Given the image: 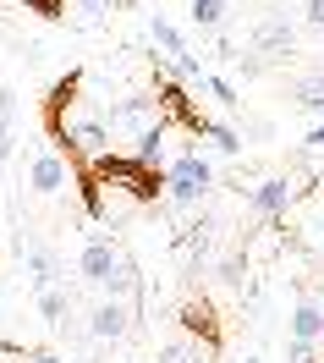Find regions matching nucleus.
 I'll use <instances>...</instances> for the list:
<instances>
[{
  "mask_svg": "<svg viewBox=\"0 0 324 363\" xmlns=\"http://www.w3.org/2000/svg\"><path fill=\"white\" fill-rule=\"evenodd\" d=\"M176 325H182V336H192L204 347L209 358H220L226 352V325H220V308L209 303V297H182V308H176Z\"/></svg>",
  "mask_w": 324,
  "mask_h": 363,
  "instance_id": "nucleus-5",
  "label": "nucleus"
},
{
  "mask_svg": "<svg viewBox=\"0 0 324 363\" xmlns=\"http://www.w3.org/2000/svg\"><path fill=\"white\" fill-rule=\"evenodd\" d=\"M11 143H17V138H11V127H0V165L11 160Z\"/></svg>",
  "mask_w": 324,
  "mask_h": 363,
  "instance_id": "nucleus-24",
  "label": "nucleus"
},
{
  "mask_svg": "<svg viewBox=\"0 0 324 363\" xmlns=\"http://www.w3.org/2000/svg\"><path fill=\"white\" fill-rule=\"evenodd\" d=\"M209 253H214V220H192V226L176 231V259H182L187 270H198V264H209Z\"/></svg>",
  "mask_w": 324,
  "mask_h": 363,
  "instance_id": "nucleus-11",
  "label": "nucleus"
},
{
  "mask_svg": "<svg viewBox=\"0 0 324 363\" xmlns=\"http://www.w3.org/2000/svg\"><path fill=\"white\" fill-rule=\"evenodd\" d=\"M204 89H209V99H214L220 111H236V105H242V99H236V89L220 77V72H204Z\"/></svg>",
  "mask_w": 324,
  "mask_h": 363,
  "instance_id": "nucleus-20",
  "label": "nucleus"
},
{
  "mask_svg": "<svg viewBox=\"0 0 324 363\" xmlns=\"http://www.w3.org/2000/svg\"><path fill=\"white\" fill-rule=\"evenodd\" d=\"M319 336H324V308L313 297H297V308H291V341H286L291 363H313V341Z\"/></svg>",
  "mask_w": 324,
  "mask_h": 363,
  "instance_id": "nucleus-8",
  "label": "nucleus"
},
{
  "mask_svg": "<svg viewBox=\"0 0 324 363\" xmlns=\"http://www.w3.org/2000/svg\"><path fill=\"white\" fill-rule=\"evenodd\" d=\"M93 177H99V187H116V193H127L143 209L165 199V165H149L132 149H105L93 160Z\"/></svg>",
  "mask_w": 324,
  "mask_h": 363,
  "instance_id": "nucleus-2",
  "label": "nucleus"
},
{
  "mask_svg": "<svg viewBox=\"0 0 324 363\" xmlns=\"http://www.w3.org/2000/svg\"><path fill=\"white\" fill-rule=\"evenodd\" d=\"M302 23H308V28H324V0H308V6H302Z\"/></svg>",
  "mask_w": 324,
  "mask_h": 363,
  "instance_id": "nucleus-23",
  "label": "nucleus"
},
{
  "mask_svg": "<svg viewBox=\"0 0 324 363\" xmlns=\"http://www.w3.org/2000/svg\"><path fill=\"white\" fill-rule=\"evenodd\" d=\"M77 99H83V67L61 72L50 94L39 99V138H45V149L55 155H66L71 149V116H77Z\"/></svg>",
  "mask_w": 324,
  "mask_h": 363,
  "instance_id": "nucleus-3",
  "label": "nucleus"
},
{
  "mask_svg": "<svg viewBox=\"0 0 324 363\" xmlns=\"http://www.w3.org/2000/svg\"><path fill=\"white\" fill-rule=\"evenodd\" d=\"M248 363H258V358H248Z\"/></svg>",
  "mask_w": 324,
  "mask_h": 363,
  "instance_id": "nucleus-28",
  "label": "nucleus"
},
{
  "mask_svg": "<svg viewBox=\"0 0 324 363\" xmlns=\"http://www.w3.org/2000/svg\"><path fill=\"white\" fill-rule=\"evenodd\" d=\"M291 105H297V111H313V116L324 111V72H308V77L291 83Z\"/></svg>",
  "mask_w": 324,
  "mask_h": 363,
  "instance_id": "nucleus-15",
  "label": "nucleus"
},
{
  "mask_svg": "<svg viewBox=\"0 0 324 363\" xmlns=\"http://www.w3.org/2000/svg\"><path fill=\"white\" fill-rule=\"evenodd\" d=\"M28 363H66V358H55V352H45V347H39V352H28Z\"/></svg>",
  "mask_w": 324,
  "mask_h": 363,
  "instance_id": "nucleus-25",
  "label": "nucleus"
},
{
  "mask_svg": "<svg viewBox=\"0 0 324 363\" xmlns=\"http://www.w3.org/2000/svg\"><path fill=\"white\" fill-rule=\"evenodd\" d=\"M88 330H93V341H121L127 330H132V303L99 297V308L88 314Z\"/></svg>",
  "mask_w": 324,
  "mask_h": 363,
  "instance_id": "nucleus-10",
  "label": "nucleus"
},
{
  "mask_svg": "<svg viewBox=\"0 0 324 363\" xmlns=\"http://www.w3.org/2000/svg\"><path fill=\"white\" fill-rule=\"evenodd\" d=\"M187 11H192V28H204V33H220V28H226V0H192Z\"/></svg>",
  "mask_w": 324,
  "mask_h": 363,
  "instance_id": "nucleus-19",
  "label": "nucleus"
},
{
  "mask_svg": "<svg viewBox=\"0 0 324 363\" xmlns=\"http://www.w3.org/2000/svg\"><path fill=\"white\" fill-rule=\"evenodd\" d=\"M121 253H127V248H121L110 231H93L88 242H83V253H77V275H83V281H93V286H105V281L116 275Z\"/></svg>",
  "mask_w": 324,
  "mask_h": 363,
  "instance_id": "nucleus-7",
  "label": "nucleus"
},
{
  "mask_svg": "<svg viewBox=\"0 0 324 363\" xmlns=\"http://www.w3.org/2000/svg\"><path fill=\"white\" fill-rule=\"evenodd\" d=\"M248 50H253L258 61H280V55H291V23H286V17L258 23L253 33H248Z\"/></svg>",
  "mask_w": 324,
  "mask_h": 363,
  "instance_id": "nucleus-12",
  "label": "nucleus"
},
{
  "mask_svg": "<svg viewBox=\"0 0 324 363\" xmlns=\"http://www.w3.org/2000/svg\"><path fill=\"white\" fill-rule=\"evenodd\" d=\"M105 127H110L116 138L154 133V127H165L160 121V99H154V94H121L116 105H110V116H105Z\"/></svg>",
  "mask_w": 324,
  "mask_h": 363,
  "instance_id": "nucleus-6",
  "label": "nucleus"
},
{
  "mask_svg": "<svg viewBox=\"0 0 324 363\" xmlns=\"http://www.w3.org/2000/svg\"><path fill=\"white\" fill-rule=\"evenodd\" d=\"M116 6H132V0H77V6H71V23L77 28H99Z\"/></svg>",
  "mask_w": 324,
  "mask_h": 363,
  "instance_id": "nucleus-16",
  "label": "nucleus"
},
{
  "mask_svg": "<svg viewBox=\"0 0 324 363\" xmlns=\"http://www.w3.org/2000/svg\"><path fill=\"white\" fill-rule=\"evenodd\" d=\"M149 72H154V99H160V121L170 127V133H187L198 138V143H214L220 155H242V138L226 127V121H214V116L204 111V105H192V94H187V77H176V67L170 61H160V55H149Z\"/></svg>",
  "mask_w": 324,
  "mask_h": 363,
  "instance_id": "nucleus-1",
  "label": "nucleus"
},
{
  "mask_svg": "<svg viewBox=\"0 0 324 363\" xmlns=\"http://www.w3.org/2000/svg\"><path fill=\"white\" fill-rule=\"evenodd\" d=\"M209 187H214V165H209L198 149H187V155H176L170 165H165V204H198Z\"/></svg>",
  "mask_w": 324,
  "mask_h": 363,
  "instance_id": "nucleus-4",
  "label": "nucleus"
},
{
  "mask_svg": "<svg viewBox=\"0 0 324 363\" xmlns=\"http://www.w3.org/2000/svg\"><path fill=\"white\" fill-rule=\"evenodd\" d=\"M204 358H209V352L192 336H176V341H165L160 352H154V363H204Z\"/></svg>",
  "mask_w": 324,
  "mask_h": 363,
  "instance_id": "nucleus-17",
  "label": "nucleus"
},
{
  "mask_svg": "<svg viewBox=\"0 0 324 363\" xmlns=\"http://www.w3.org/2000/svg\"><path fill=\"white\" fill-rule=\"evenodd\" d=\"M39 314H45L50 325H66V314H71V286H50V292H39Z\"/></svg>",
  "mask_w": 324,
  "mask_h": 363,
  "instance_id": "nucleus-18",
  "label": "nucleus"
},
{
  "mask_svg": "<svg viewBox=\"0 0 324 363\" xmlns=\"http://www.w3.org/2000/svg\"><path fill=\"white\" fill-rule=\"evenodd\" d=\"M28 11L45 17V23H61V17H66V0H28Z\"/></svg>",
  "mask_w": 324,
  "mask_h": 363,
  "instance_id": "nucleus-21",
  "label": "nucleus"
},
{
  "mask_svg": "<svg viewBox=\"0 0 324 363\" xmlns=\"http://www.w3.org/2000/svg\"><path fill=\"white\" fill-rule=\"evenodd\" d=\"M71 182V171H66V160L55 155V149H33V160H28V187H33V193H61V187H66Z\"/></svg>",
  "mask_w": 324,
  "mask_h": 363,
  "instance_id": "nucleus-9",
  "label": "nucleus"
},
{
  "mask_svg": "<svg viewBox=\"0 0 324 363\" xmlns=\"http://www.w3.org/2000/svg\"><path fill=\"white\" fill-rule=\"evenodd\" d=\"M127 363H149V358H127Z\"/></svg>",
  "mask_w": 324,
  "mask_h": 363,
  "instance_id": "nucleus-27",
  "label": "nucleus"
},
{
  "mask_svg": "<svg viewBox=\"0 0 324 363\" xmlns=\"http://www.w3.org/2000/svg\"><path fill=\"white\" fill-rule=\"evenodd\" d=\"M308 143H324V127H313V133H308Z\"/></svg>",
  "mask_w": 324,
  "mask_h": 363,
  "instance_id": "nucleus-26",
  "label": "nucleus"
},
{
  "mask_svg": "<svg viewBox=\"0 0 324 363\" xmlns=\"http://www.w3.org/2000/svg\"><path fill=\"white\" fill-rule=\"evenodd\" d=\"M291 193H297V187H291V177H270V182H258L253 193H248V209H253V215H264V220H280V215H286V204H291Z\"/></svg>",
  "mask_w": 324,
  "mask_h": 363,
  "instance_id": "nucleus-13",
  "label": "nucleus"
},
{
  "mask_svg": "<svg viewBox=\"0 0 324 363\" xmlns=\"http://www.w3.org/2000/svg\"><path fill=\"white\" fill-rule=\"evenodd\" d=\"M11 121H17V94L0 83V127H11Z\"/></svg>",
  "mask_w": 324,
  "mask_h": 363,
  "instance_id": "nucleus-22",
  "label": "nucleus"
},
{
  "mask_svg": "<svg viewBox=\"0 0 324 363\" xmlns=\"http://www.w3.org/2000/svg\"><path fill=\"white\" fill-rule=\"evenodd\" d=\"M23 264H28V286H33V297L50 292V286H61V264H55V253H50L45 242H23Z\"/></svg>",
  "mask_w": 324,
  "mask_h": 363,
  "instance_id": "nucleus-14",
  "label": "nucleus"
}]
</instances>
